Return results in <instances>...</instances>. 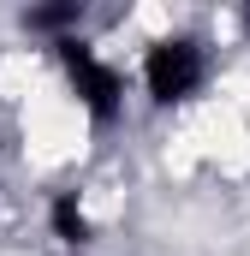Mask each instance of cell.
I'll return each instance as SVG.
<instances>
[{"label":"cell","instance_id":"6da1fadb","mask_svg":"<svg viewBox=\"0 0 250 256\" xmlns=\"http://www.w3.org/2000/svg\"><path fill=\"white\" fill-rule=\"evenodd\" d=\"M202 78H208V60H202V42H190V36H167V42H155L143 54V90L161 108L190 102L202 90Z\"/></svg>","mask_w":250,"mask_h":256},{"label":"cell","instance_id":"7a4b0ae2","mask_svg":"<svg viewBox=\"0 0 250 256\" xmlns=\"http://www.w3.org/2000/svg\"><path fill=\"white\" fill-rule=\"evenodd\" d=\"M60 54H66V72H72V90H78V102H84L96 120H114V114H120V90H125V84H120V72L102 60L90 42H72V36L60 42Z\"/></svg>","mask_w":250,"mask_h":256},{"label":"cell","instance_id":"3957f363","mask_svg":"<svg viewBox=\"0 0 250 256\" xmlns=\"http://www.w3.org/2000/svg\"><path fill=\"white\" fill-rule=\"evenodd\" d=\"M54 232H60L66 244H84V238H90V214L78 208V196H72V191L54 202Z\"/></svg>","mask_w":250,"mask_h":256}]
</instances>
